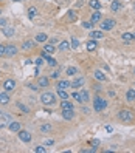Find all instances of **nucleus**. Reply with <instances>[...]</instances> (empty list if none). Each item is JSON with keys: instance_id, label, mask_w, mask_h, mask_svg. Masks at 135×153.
Wrapping results in <instances>:
<instances>
[{"instance_id": "obj_1", "label": "nucleus", "mask_w": 135, "mask_h": 153, "mask_svg": "<svg viewBox=\"0 0 135 153\" xmlns=\"http://www.w3.org/2000/svg\"><path fill=\"white\" fill-rule=\"evenodd\" d=\"M116 119H118L121 124L134 125L135 124V110L130 108V107H124V108L118 110V113H116Z\"/></svg>"}, {"instance_id": "obj_2", "label": "nucleus", "mask_w": 135, "mask_h": 153, "mask_svg": "<svg viewBox=\"0 0 135 153\" xmlns=\"http://www.w3.org/2000/svg\"><path fill=\"white\" fill-rule=\"evenodd\" d=\"M39 101H40V104L45 105V107H53V105H56V102H58V94L53 93V91H50V90H45V91L40 93Z\"/></svg>"}, {"instance_id": "obj_3", "label": "nucleus", "mask_w": 135, "mask_h": 153, "mask_svg": "<svg viewBox=\"0 0 135 153\" xmlns=\"http://www.w3.org/2000/svg\"><path fill=\"white\" fill-rule=\"evenodd\" d=\"M92 104H93V110H95L96 113H101V111L107 110V107H109V102H107L106 99H104L103 96H100V94L93 96Z\"/></svg>"}, {"instance_id": "obj_4", "label": "nucleus", "mask_w": 135, "mask_h": 153, "mask_svg": "<svg viewBox=\"0 0 135 153\" xmlns=\"http://www.w3.org/2000/svg\"><path fill=\"white\" fill-rule=\"evenodd\" d=\"M115 26H116V20L110 19V17H106V19H103L100 22V30H103V31H112Z\"/></svg>"}, {"instance_id": "obj_5", "label": "nucleus", "mask_w": 135, "mask_h": 153, "mask_svg": "<svg viewBox=\"0 0 135 153\" xmlns=\"http://www.w3.org/2000/svg\"><path fill=\"white\" fill-rule=\"evenodd\" d=\"M2 88L5 90V91H8V93H13L14 90L17 88V80H16V79H13V77L5 79L3 82H2Z\"/></svg>"}, {"instance_id": "obj_6", "label": "nucleus", "mask_w": 135, "mask_h": 153, "mask_svg": "<svg viewBox=\"0 0 135 153\" xmlns=\"http://www.w3.org/2000/svg\"><path fill=\"white\" fill-rule=\"evenodd\" d=\"M17 54H19V48H17V45H14V43H8V45H6L5 57L11 59V57H16Z\"/></svg>"}, {"instance_id": "obj_7", "label": "nucleus", "mask_w": 135, "mask_h": 153, "mask_svg": "<svg viewBox=\"0 0 135 153\" xmlns=\"http://www.w3.org/2000/svg\"><path fill=\"white\" fill-rule=\"evenodd\" d=\"M17 138H19L23 144H30L33 141V134L28 130H20L19 133H17Z\"/></svg>"}, {"instance_id": "obj_8", "label": "nucleus", "mask_w": 135, "mask_h": 153, "mask_svg": "<svg viewBox=\"0 0 135 153\" xmlns=\"http://www.w3.org/2000/svg\"><path fill=\"white\" fill-rule=\"evenodd\" d=\"M13 121L11 114L8 113H2L0 114V128H8V125H10V122Z\"/></svg>"}, {"instance_id": "obj_9", "label": "nucleus", "mask_w": 135, "mask_h": 153, "mask_svg": "<svg viewBox=\"0 0 135 153\" xmlns=\"http://www.w3.org/2000/svg\"><path fill=\"white\" fill-rule=\"evenodd\" d=\"M84 85H86V77H82V76H78V77H75L73 80H71V88L73 90H79Z\"/></svg>"}, {"instance_id": "obj_10", "label": "nucleus", "mask_w": 135, "mask_h": 153, "mask_svg": "<svg viewBox=\"0 0 135 153\" xmlns=\"http://www.w3.org/2000/svg\"><path fill=\"white\" fill-rule=\"evenodd\" d=\"M51 84V77L50 76H39L38 77V85L39 88H48Z\"/></svg>"}, {"instance_id": "obj_11", "label": "nucleus", "mask_w": 135, "mask_h": 153, "mask_svg": "<svg viewBox=\"0 0 135 153\" xmlns=\"http://www.w3.org/2000/svg\"><path fill=\"white\" fill-rule=\"evenodd\" d=\"M36 43H38V42H36L34 39H26V40L22 42V47H20V48H22L23 51H31V50L36 47Z\"/></svg>"}, {"instance_id": "obj_12", "label": "nucleus", "mask_w": 135, "mask_h": 153, "mask_svg": "<svg viewBox=\"0 0 135 153\" xmlns=\"http://www.w3.org/2000/svg\"><path fill=\"white\" fill-rule=\"evenodd\" d=\"M8 130L11 133H19L22 130V122L20 121H11L10 125H8Z\"/></svg>"}, {"instance_id": "obj_13", "label": "nucleus", "mask_w": 135, "mask_h": 153, "mask_svg": "<svg viewBox=\"0 0 135 153\" xmlns=\"http://www.w3.org/2000/svg\"><path fill=\"white\" fill-rule=\"evenodd\" d=\"M2 34L5 36V37H13V36L16 34V28L10 23V25H6V26H3V28H2Z\"/></svg>"}, {"instance_id": "obj_14", "label": "nucleus", "mask_w": 135, "mask_h": 153, "mask_svg": "<svg viewBox=\"0 0 135 153\" xmlns=\"http://www.w3.org/2000/svg\"><path fill=\"white\" fill-rule=\"evenodd\" d=\"M88 37L90 39H95V40H100V39L104 37V31L103 30H90Z\"/></svg>"}, {"instance_id": "obj_15", "label": "nucleus", "mask_w": 135, "mask_h": 153, "mask_svg": "<svg viewBox=\"0 0 135 153\" xmlns=\"http://www.w3.org/2000/svg\"><path fill=\"white\" fill-rule=\"evenodd\" d=\"M11 102V93H8V91H3L0 93V105H8Z\"/></svg>"}, {"instance_id": "obj_16", "label": "nucleus", "mask_w": 135, "mask_h": 153, "mask_svg": "<svg viewBox=\"0 0 135 153\" xmlns=\"http://www.w3.org/2000/svg\"><path fill=\"white\" fill-rule=\"evenodd\" d=\"M93 77H95V80H98V82H107V80H109V77H107L101 70H95L93 71Z\"/></svg>"}, {"instance_id": "obj_17", "label": "nucleus", "mask_w": 135, "mask_h": 153, "mask_svg": "<svg viewBox=\"0 0 135 153\" xmlns=\"http://www.w3.org/2000/svg\"><path fill=\"white\" fill-rule=\"evenodd\" d=\"M123 10V2L121 0H112L110 2V11L112 13H120Z\"/></svg>"}, {"instance_id": "obj_18", "label": "nucleus", "mask_w": 135, "mask_h": 153, "mask_svg": "<svg viewBox=\"0 0 135 153\" xmlns=\"http://www.w3.org/2000/svg\"><path fill=\"white\" fill-rule=\"evenodd\" d=\"M61 116H62V119H64V121H73L76 114H75V110H62Z\"/></svg>"}, {"instance_id": "obj_19", "label": "nucleus", "mask_w": 135, "mask_h": 153, "mask_svg": "<svg viewBox=\"0 0 135 153\" xmlns=\"http://www.w3.org/2000/svg\"><path fill=\"white\" fill-rule=\"evenodd\" d=\"M56 88H71V80L68 79H58V82H56Z\"/></svg>"}, {"instance_id": "obj_20", "label": "nucleus", "mask_w": 135, "mask_h": 153, "mask_svg": "<svg viewBox=\"0 0 135 153\" xmlns=\"http://www.w3.org/2000/svg\"><path fill=\"white\" fill-rule=\"evenodd\" d=\"M96 48H98V40H95V39H90V40H87V43H86V50H87L88 53H93V51H96Z\"/></svg>"}, {"instance_id": "obj_21", "label": "nucleus", "mask_w": 135, "mask_h": 153, "mask_svg": "<svg viewBox=\"0 0 135 153\" xmlns=\"http://www.w3.org/2000/svg\"><path fill=\"white\" fill-rule=\"evenodd\" d=\"M124 99H126V102H129V104L135 102V88H129L124 94Z\"/></svg>"}, {"instance_id": "obj_22", "label": "nucleus", "mask_w": 135, "mask_h": 153, "mask_svg": "<svg viewBox=\"0 0 135 153\" xmlns=\"http://www.w3.org/2000/svg\"><path fill=\"white\" fill-rule=\"evenodd\" d=\"M61 110H75V104L70 102L68 99H62L61 101Z\"/></svg>"}, {"instance_id": "obj_23", "label": "nucleus", "mask_w": 135, "mask_h": 153, "mask_svg": "<svg viewBox=\"0 0 135 153\" xmlns=\"http://www.w3.org/2000/svg\"><path fill=\"white\" fill-rule=\"evenodd\" d=\"M42 50H44L45 53H48V54H53V53L58 50V47H56V45H53V43H50V42H45L44 47H42Z\"/></svg>"}, {"instance_id": "obj_24", "label": "nucleus", "mask_w": 135, "mask_h": 153, "mask_svg": "<svg viewBox=\"0 0 135 153\" xmlns=\"http://www.w3.org/2000/svg\"><path fill=\"white\" fill-rule=\"evenodd\" d=\"M34 40L38 43H45V42H48V34L47 33H38L34 36Z\"/></svg>"}, {"instance_id": "obj_25", "label": "nucleus", "mask_w": 135, "mask_h": 153, "mask_svg": "<svg viewBox=\"0 0 135 153\" xmlns=\"http://www.w3.org/2000/svg\"><path fill=\"white\" fill-rule=\"evenodd\" d=\"M79 94H81V99H82L84 104H87V102L90 101V93H88V90H86L84 87L79 88Z\"/></svg>"}, {"instance_id": "obj_26", "label": "nucleus", "mask_w": 135, "mask_h": 153, "mask_svg": "<svg viewBox=\"0 0 135 153\" xmlns=\"http://www.w3.org/2000/svg\"><path fill=\"white\" fill-rule=\"evenodd\" d=\"M51 130H53V125H51L50 122H44V124H40V127H39V131L44 133V134L50 133Z\"/></svg>"}, {"instance_id": "obj_27", "label": "nucleus", "mask_w": 135, "mask_h": 153, "mask_svg": "<svg viewBox=\"0 0 135 153\" xmlns=\"http://www.w3.org/2000/svg\"><path fill=\"white\" fill-rule=\"evenodd\" d=\"M103 20V16H101V11H93V14H92V17H90V22L92 23H100Z\"/></svg>"}, {"instance_id": "obj_28", "label": "nucleus", "mask_w": 135, "mask_h": 153, "mask_svg": "<svg viewBox=\"0 0 135 153\" xmlns=\"http://www.w3.org/2000/svg\"><path fill=\"white\" fill-rule=\"evenodd\" d=\"M70 48H71V45H70L68 40H61V42L58 43V50H59V51H68Z\"/></svg>"}, {"instance_id": "obj_29", "label": "nucleus", "mask_w": 135, "mask_h": 153, "mask_svg": "<svg viewBox=\"0 0 135 153\" xmlns=\"http://www.w3.org/2000/svg\"><path fill=\"white\" fill-rule=\"evenodd\" d=\"M88 6L92 8L93 11H100L101 10V2L100 0H88Z\"/></svg>"}, {"instance_id": "obj_30", "label": "nucleus", "mask_w": 135, "mask_h": 153, "mask_svg": "<svg viewBox=\"0 0 135 153\" xmlns=\"http://www.w3.org/2000/svg\"><path fill=\"white\" fill-rule=\"evenodd\" d=\"M78 71H79V70H78L76 67H67V68H65V74H67L68 77H75V76L78 74Z\"/></svg>"}, {"instance_id": "obj_31", "label": "nucleus", "mask_w": 135, "mask_h": 153, "mask_svg": "<svg viewBox=\"0 0 135 153\" xmlns=\"http://www.w3.org/2000/svg\"><path fill=\"white\" fill-rule=\"evenodd\" d=\"M16 105H17V108H19L23 114H30V113H31V110H30L28 105H25V104H22V102H17Z\"/></svg>"}, {"instance_id": "obj_32", "label": "nucleus", "mask_w": 135, "mask_h": 153, "mask_svg": "<svg viewBox=\"0 0 135 153\" xmlns=\"http://www.w3.org/2000/svg\"><path fill=\"white\" fill-rule=\"evenodd\" d=\"M67 22H76L78 20V14H76V11H73V10H70L68 13H67Z\"/></svg>"}, {"instance_id": "obj_33", "label": "nucleus", "mask_w": 135, "mask_h": 153, "mask_svg": "<svg viewBox=\"0 0 135 153\" xmlns=\"http://www.w3.org/2000/svg\"><path fill=\"white\" fill-rule=\"evenodd\" d=\"M56 94H58V97H61V101H62V99H68L70 97V94L67 93V90H64V88H58Z\"/></svg>"}, {"instance_id": "obj_34", "label": "nucleus", "mask_w": 135, "mask_h": 153, "mask_svg": "<svg viewBox=\"0 0 135 153\" xmlns=\"http://www.w3.org/2000/svg\"><path fill=\"white\" fill-rule=\"evenodd\" d=\"M70 97H73L75 101L81 105V104H84L82 102V99H81V94H79V90H73V91H71V94H70Z\"/></svg>"}, {"instance_id": "obj_35", "label": "nucleus", "mask_w": 135, "mask_h": 153, "mask_svg": "<svg viewBox=\"0 0 135 153\" xmlns=\"http://www.w3.org/2000/svg\"><path fill=\"white\" fill-rule=\"evenodd\" d=\"M36 16H38V8H36V6H30L28 8V19L30 20H34Z\"/></svg>"}, {"instance_id": "obj_36", "label": "nucleus", "mask_w": 135, "mask_h": 153, "mask_svg": "<svg viewBox=\"0 0 135 153\" xmlns=\"http://www.w3.org/2000/svg\"><path fill=\"white\" fill-rule=\"evenodd\" d=\"M121 40L126 42V43L132 42V40H134V34H132V33H123V34H121Z\"/></svg>"}, {"instance_id": "obj_37", "label": "nucleus", "mask_w": 135, "mask_h": 153, "mask_svg": "<svg viewBox=\"0 0 135 153\" xmlns=\"http://www.w3.org/2000/svg\"><path fill=\"white\" fill-rule=\"evenodd\" d=\"M82 28L84 30H93L95 28V23H92L90 20H84L82 22Z\"/></svg>"}, {"instance_id": "obj_38", "label": "nucleus", "mask_w": 135, "mask_h": 153, "mask_svg": "<svg viewBox=\"0 0 135 153\" xmlns=\"http://www.w3.org/2000/svg\"><path fill=\"white\" fill-rule=\"evenodd\" d=\"M33 152L34 153H47V147H45V146H36L33 149Z\"/></svg>"}, {"instance_id": "obj_39", "label": "nucleus", "mask_w": 135, "mask_h": 153, "mask_svg": "<svg viewBox=\"0 0 135 153\" xmlns=\"http://www.w3.org/2000/svg\"><path fill=\"white\" fill-rule=\"evenodd\" d=\"M47 64H48V67H51V68H56L59 64H58V60L55 59V57H51L50 60H47Z\"/></svg>"}, {"instance_id": "obj_40", "label": "nucleus", "mask_w": 135, "mask_h": 153, "mask_svg": "<svg viewBox=\"0 0 135 153\" xmlns=\"http://www.w3.org/2000/svg\"><path fill=\"white\" fill-rule=\"evenodd\" d=\"M70 45H71V48H73V50H76V48L79 47V40H78L76 37H71V42H70Z\"/></svg>"}, {"instance_id": "obj_41", "label": "nucleus", "mask_w": 135, "mask_h": 153, "mask_svg": "<svg viewBox=\"0 0 135 153\" xmlns=\"http://www.w3.org/2000/svg\"><path fill=\"white\" fill-rule=\"evenodd\" d=\"M50 77H51V79H59V77H61V70H55V71L50 74Z\"/></svg>"}, {"instance_id": "obj_42", "label": "nucleus", "mask_w": 135, "mask_h": 153, "mask_svg": "<svg viewBox=\"0 0 135 153\" xmlns=\"http://www.w3.org/2000/svg\"><path fill=\"white\" fill-rule=\"evenodd\" d=\"M93 90H95V91H98V93H100L101 90H103V85H101V82H98V80H96V82L93 84Z\"/></svg>"}, {"instance_id": "obj_43", "label": "nucleus", "mask_w": 135, "mask_h": 153, "mask_svg": "<svg viewBox=\"0 0 135 153\" xmlns=\"http://www.w3.org/2000/svg\"><path fill=\"white\" fill-rule=\"evenodd\" d=\"M6 25H10V20L5 19V17H0V28H3V26H6Z\"/></svg>"}, {"instance_id": "obj_44", "label": "nucleus", "mask_w": 135, "mask_h": 153, "mask_svg": "<svg viewBox=\"0 0 135 153\" xmlns=\"http://www.w3.org/2000/svg\"><path fill=\"white\" fill-rule=\"evenodd\" d=\"M5 53H6V45L0 43V57H5Z\"/></svg>"}, {"instance_id": "obj_45", "label": "nucleus", "mask_w": 135, "mask_h": 153, "mask_svg": "<svg viewBox=\"0 0 135 153\" xmlns=\"http://www.w3.org/2000/svg\"><path fill=\"white\" fill-rule=\"evenodd\" d=\"M81 111H82L84 114H88V113H90V108H88L86 104H81Z\"/></svg>"}, {"instance_id": "obj_46", "label": "nucleus", "mask_w": 135, "mask_h": 153, "mask_svg": "<svg viewBox=\"0 0 135 153\" xmlns=\"http://www.w3.org/2000/svg\"><path fill=\"white\" fill-rule=\"evenodd\" d=\"M53 144H55V141H53V139H45V141H44V146H45V147L53 146Z\"/></svg>"}, {"instance_id": "obj_47", "label": "nucleus", "mask_w": 135, "mask_h": 153, "mask_svg": "<svg viewBox=\"0 0 135 153\" xmlns=\"http://www.w3.org/2000/svg\"><path fill=\"white\" fill-rule=\"evenodd\" d=\"M26 85H28V88H31V90H34V91H38V90H39V85L38 84H26Z\"/></svg>"}, {"instance_id": "obj_48", "label": "nucleus", "mask_w": 135, "mask_h": 153, "mask_svg": "<svg viewBox=\"0 0 135 153\" xmlns=\"http://www.w3.org/2000/svg\"><path fill=\"white\" fill-rule=\"evenodd\" d=\"M44 64V57H38V59H36V65H38V67H40Z\"/></svg>"}, {"instance_id": "obj_49", "label": "nucleus", "mask_w": 135, "mask_h": 153, "mask_svg": "<svg viewBox=\"0 0 135 153\" xmlns=\"http://www.w3.org/2000/svg\"><path fill=\"white\" fill-rule=\"evenodd\" d=\"M90 144H92V146H100V141H98V139H92Z\"/></svg>"}, {"instance_id": "obj_50", "label": "nucleus", "mask_w": 135, "mask_h": 153, "mask_svg": "<svg viewBox=\"0 0 135 153\" xmlns=\"http://www.w3.org/2000/svg\"><path fill=\"white\" fill-rule=\"evenodd\" d=\"M50 43H53V45H56V43H58V39H55V37H51V39H50Z\"/></svg>"}, {"instance_id": "obj_51", "label": "nucleus", "mask_w": 135, "mask_h": 153, "mask_svg": "<svg viewBox=\"0 0 135 153\" xmlns=\"http://www.w3.org/2000/svg\"><path fill=\"white\" fill-rule=\"evenodd\" d=\"M112 130H113V128L110 127V125H106V131H109V133H112Z\"/></svg>"}, {"instance_id": "obj_52", "label": "nucleus", "mask_w": 135, "mask_h": 153, "mask_svg": "<svg viewBox=\"0 0 135 153\" xmlns=\"http://www.w3.org/2000/svg\"><path fill=\"white\" fill-rule=\"evenodd\" d=\"M109 96H110V97H115L116 93H115V91H110V90H109Z\"/></svg>"}, {"instance_id": "obj_53", "label": "nucleus", "mask_w": 135, "mask_h": 153, "mask_svg": "<svg viewBox=\"0 0 135 153\" xmlns=\"http://www.w3.org/2000/svg\"><path fill=\"white\" fill-rule=\"evenodd\" d=\"M13 2H16V3H19V2H22V0H13Z\"/></svg>"}, {"instance_id": "obj_54", "label": "nucleus", "mask_w": 135, "mask_h": 153, "mask_svg": "<svg viewBox=\"0 0 135 153\" xmlns=\"http://www.w3.org/2000/svg\"><path fill=\"white\" fill-rule=\"evenodd\" d=\"M132 34H134V40H135V31H134V33H132Z\"/></svg>"}, {"instance_id": "obj_55", "label": "nucleus", "mask_w": 135, "mask_h": 153, "mask_svg": "<svg viewBox=\"0 0 135 153\" xmlns=\"http://www.w3.org/2000/svg\"><path fill=\"white\" fill-rule=\"evenodd\" d=\"M134 74H135V67H134Z\"/></svg>"}, {"instance_id": "obj_56", "label": "nucleus", "mask_w": 135, "mask_h": 153, "mask_svg": "<svg viewBox=\"0 0 135 153\" xmlns=\"http://www.w3.org/2000/svg\"><path fill=\"white\" fill-rule=\"evenodd\" d=\"M0 16H2V10H0Z\"/></svg>"}, {"instance_id": "obj_57", "label": "nucleus", "mask_w": 135, "mask_h": 153, "mask_svg": "<svg viewBox=\"0 0 135 153\" xmlns=\"http://www.w3.org/2000/svg\"><path fill=\"white\" fill-rule=\"evenodd\" d=\"M107 2H112V0H107Z\"/></svg>"}, {"instance_id": "obj_58", "label": "nucleus", "mask_w": 135, "mask_h": 153, "mask_svg": "<svg viewBox=\"0 0 135 153\" xmlns=\"http://www.w3.org/2000/svg\"><path fill=\"white\" fill-rule=\"evenodd\" d=\"M0 114H2V111H0Z\"/></svg>"}]
</instances>
